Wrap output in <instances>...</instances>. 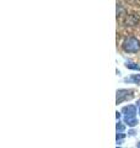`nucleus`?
Segmentation results:
<instances>
[{"label":"nucleus","mask_w":140,"mask_h":148,"mask_svg":"<svg viewBox=\"0 0 140 148\" xmlns=\"http://www.w3.org/2000/svg\"><path fill=\"white\" fill-rule=\"evenodd\" d=\"M138 148H140V142H139V143H138Z\"/></svg>","instance_id":"11"},{"label":"nucleus","mask_w":140,"mask_h":148,"mask_svg":"<svg viewBox=\"0 0 140 148\" xmlns=\"http://www.w3.org/2000/svg\"><path fill=\"white\" fill-rule=\"evenodd\" d=\"M116 114H117V115H116V117H117V119H118V120H119V119H120V114L118 112V111H117V112H116Z\"/></svg>","instance_id":"9"},{"label":"nucleus","mask_w":140,"mask_h":148,"mask_svg":"<svg viewBox=\"0 0 140 148\" xmlns=\"http://www.w3.org/2000/svg\"><path fill=\"white\" fill-rule=\"evenodd\" d=\"M125 67L129 69H133V71H140V66H138L137 63H133V62H127L125 63Z\"/></svg>","instance_id":"6"},{"label":"nucleus","mask_w":140,"mask_h":148,"mask_svg":"<svg viewBox=\"0 0 140 148\" xmlns=\"http://www.w3.org/2000/svg\"><path fill=\"white\" fill-rule=\"evenodd\" d=\"M138 105H139V114H140V100L138 101Z\"/></svg>","instance_id":"10"},{"label":"nucleus","mask_w":140,"mask_h":148,"mask_svg":"<svg viewBox=\"0 0 140 148\" xmlns=\"http://www.w3.org/2000/svg\"><path fill=\"white\" fill-rule=\"evenodd\" d=\"M122 112L125 115V117H135V114H137V108L134 105H128L124 106L122 109Z\"/></svg>","instance_id":"3"},{"label":"nucleus","mask_w":140,"mask_h":148,"mask_svg":"<svg viewBox=\"0 0 140 148\" xmlns=\"http://www.w3.org/2000/svg\"><path fill=\"white\" fill-rule=\"evenodd\" d=\"M125 137L124 133H117V143H120L122 142V140Z\"/></svg>","instance_id":"8"},{"label":"nucleus","mask_w":140,"mask_h":148,"mask_svg":"<svg viewBox=\"0 0 140 148\" xmlns=\"http://www.w3.org/2000/svg\"><path fill=\"white\" fill-rule=\"evenodd\" d=\"M116 128H117V133H123L124 130H125V126H124L122 122H118V123H117V127Z\"/></svg>","instance_id":"7"},{"label":"nucleus","mask_w":140,"mask_h":148,"mask_svg":"<svg viewBox=\"0 0 140 148\" xmlns=\"http://www.w3.org/2000/svg\"><path fill=\"white\" fill-rule=\"evenodd\" d=\"M132 92H133L132 90H127V89L117 90V104H122L123 101L128 100V99H132L133 98Z\"/></svg>","instance_id":"2"},{"label":"nucleus","mask_w":140,"mask_h":148,"mask_svg":"<svg viewBox=\"0 0 140 148\" xmlns=\"http://www.w3.org/2000/svg\"><path fill=\"white\" fill-rule=\"evenodd\" d=\"M124 82H128V83L133 82V83H135V84L140 85V74H134V75H132L130 78H125Z\"/></svg>","instance_id":"4"},{"label":"nucleus","mask_w":140,"mask_h":148,"mask_svg":"<svg viewBox=\"0 0 140 148\" xmlns=\"http://www.w3.org/2000/svg\"><path fill=\"white\" fill-rule=\"evenodd\" d=\"M124 122L128 125L129 127H134L138 123V120L135 117H124Z\"/></svg>","instance_id":"5"},{"label":"nucleus","mask_w":140,"mask_h":148,"mask_svg":"<svg viewBox=\"0 0 140 148\" xmlns=\"http://www.w3.org/2000/svg\"><path fill=\"white\" fill-rule=\"evenodd\" d=\"M123 49L129 53L138 52V51H140V41L135 37H128L123 42Z\"/></svg>","instance_id":"1"}]
</instances>
